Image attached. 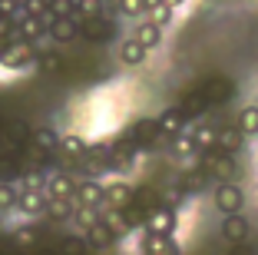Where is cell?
Returning <instances> with one entry per match:
<instances>
[{"mask_svg":"<svg viewBox=\"0 0 258 255\" xmlns=\"http://www.w3.org/2000/svg\"><path fill=\"white\" fill-rule=\"evenodd\" d=\"M222 232H225V239L238 242V239H245V235H248V222H245V219L238 216V212H228L225 225H222Z\"/></svg>","mask_w":258,"mask_h":255,"instance_id":"cell-1","label":"cell"},{"mask_svg":"<svg viewBox=\"0 0 258 255\" xmlns=\"http://www.w3.org/2000/svg\"><path fill=\"white\" fill-rule=\"evenodd\" d=\"M242 202H245V195L238 192L235 186H222V189H219V209L238 212V209H242Z\"/></svg>","mask_w":258,"mask_h":255,"instance_id":"cell-2","label":"cell"},{"mask_svg":"<svg viewBox=\"0 0 258 255\" xmlns=\"http://www.w3.org/2000/svg\"><path fill=\"white\" fill-rule=\"evenodd\" d=\"M238 143H242V126H238V129H225V133H219V146H222L225 152L238 149Z\"/></svg>","mask_w":258,"mask_h":255,"instance_id":"cell-3","label":"cell"},{"mask_svg":"<svg viewBox=\"0 0 258 255\" xmlns=\"http://www.w3.org/2000/svg\"><path fill=\"white\" fill-rule=\"evenodd\" d=\"M242 133H258V106H248V110L242 113Z\"/></svg>","mask_w":258,"mask_h":255,"instance_id":"cell-4","label":"cell"}]
</instances>
